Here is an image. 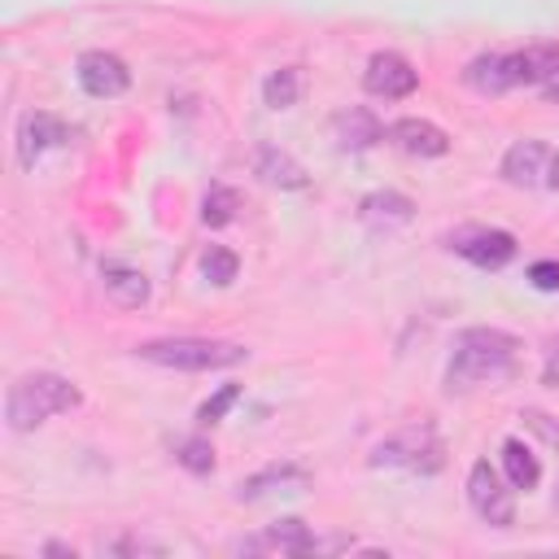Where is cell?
I'll use <instances>...</instances> for the list:
<instances>
[{
	"mask_svg": "<svg viewBox=\"0 0 559 559\" xmlns=\"http://www.w3.org/2000/svg\"><path fill=\"white\" fill-rule=\"evenodd\" d=\"M362 87H367L371 96L402 100V96H411V92L419 87V70H415L402 52L384 48V52H371V61H367V70H362Z\"/></svg>",
	"mask_w": 559,
	"mask_h": 559,
	"instance_id": "obj_8",
	"label": "cell"
},
{
	"mask_svg": "<svg viewBox=\"0 0 559 559\" xmlns=\"http://www.w3.org/2000/svg\"><path fill=\"white\" fill-rule=\"evenodd\" d=\"M109 550H122V555H144V550H162V546H148L144 537H118V542H109Z\"/></svg>",
	"mask_w": 559,
	"mask_h": 559,
	"instance_id": "obj_29",
	"label": "cell"
},
{
	"mask_svg": "<svg viewBox=\"0 0 559 559\" xmlns=\"http://www.w3.org/2000/svg\"><path fill=\"white\" fill-rule=\"evenodd\" d=\"M240 210V192L227 188V183H210L205 197H201V223L205 227H227Z\"/></svg>",
	"mask_w": 559,
	"mask_h": 559,
	"instance_id": "obj_22",
	"label": "cell"
},
{
	"mask_svg": "<svg viewBox=\"0 0 559 559\" xmlns=\"http://www.w3.org/2000/svg\"><path fill=\"white\" fill-rule=\"evenodd\" d=\"M463 83H467L472 92H480V96H502V92H511L502 52H480V57H472L467 70H463Z\"/></svg>",
	"mask_w": 559,
	"mask_h": 559,
	"instance_id": "obj_20",
	"label": "cell"
},
{
	"mask_svg": "<svg viewBox=\"0 0 559 559\" xmlns=\"http://www.w3.org/2000/svg\"><path fill=\"white\" fill-rule=\"evenodd\" d=\"M236 271H240V258H236L231 249H223V245H210V249L201 253V275H205L210 284L227 288V284L236 280Z\"/></svg>",
	"mask_w": 559,
	"mask_h": 559,
	"instance_id": "obj_23",
	"label": "cell"
},
{
	"mask_svg": "<svg viewBox=\"0 0 559 559\" xmlns=\"http://www.w3.org/2000/svg\"><path fill=\"white\" fill-rule=\"evenodd\" d=\"M367 463L371 467H406V472L432 476L445 463V445H441L432 419H411L397 432H389L384 441H376V450H371Z\"/></svg>",
	"mask_w": 559,
	"mask_h": 559,
	"instance_id": "obj_4",
	"label": "cell"
},
{
	"mask_svg": "<svg viewBox=\"0 0 559 559\" xmlns=\"http://www.w3.org/2000/svg\"><path fill=\"white\" fill-rule=\"evenodd\" d=\"M310 485V472L297 467V463H271L262 472H253L249 480H240V498L253 502V498H266V493H301Z\"/></svg>",
	"mask_w": 559,
	"mask_h": 559,
	"instance_id": "obj_15",
	"label": "cell"
},
{
	"mask_svg": "<svg viewBox=\"0 0 559 559\" xmlns=\"http://www.w3.org/2000/svg\"><path fill=\"white\" fill-rule=\"evenodd\" d=\"M253 170H258L266 183H275V188H306V183H310V179H306V166H301L297 157H288L284 148H275V144H262V148H258Z\"/></svg>",
	"mask_w": 559,
	"mask_h": 559,
	"instance_id": "obj_18",
	"label": "cell"
},
{
	"mask_svg": "<svg viewBox=\"0 0 559 559\" xmlns=\"http://www.w3.org/2000/svg\"><path fill=\"white\" fill-rule=\"evenodd\" d=\"M555 511H559V489H555Z\"/></svg>",
	"mask_w": 559,
	"mask_h": 559,
	"instance_id": "obj_32",
	"label": "cell"
},
{
	"mask_svg": "<svg viewBox=\"0 0 559 559\" xmlns=\"http://www.w3.org/2000/svg\"><path fill=\"white\" fill-rule=\"evenodd\" d=\"M358 218L367 223V227H402V223H411L415 218V201L411 197H402V192H393V188H384V192H367L362 201H358Z\"/></svg>",
	"mask_w": 559,
	"mask_h": 559,
	"instance_id": "obj_17",
	"label": "cell"
},
{
	"mask_svg": "<svg viewBox=\"0 0 559 559\" xmlns=\"http://www.w3.org/2000/svg\"><path fill=\"white\" fill-rule=\"evenodd\" d=\"M445 249H454L459 258H467L472 266H485V271H498L515 258V236L502 231V227H459L454 236H445Z\"/></svg>",
	"mask_w": 559,
	"mask_h": 559,
	"instance_id": "obj_6",
	"label": "cell"
},
{
	"mask_svg": "<svg viewBox=\"0 0 559 559\" xmlns=\"http://www.w3.org/2000/svg\"><path fill=\"white\" fill-rule=\"evenodd\" d=\"M542 384L550 393H559V336L546 341V354H542Z\"/></svg>",
	"mask_w": 559,
	"mask_h": 559,
	"instance_id": "obj_28",
	"label": "cell"
},
{
	"mask_svg": "<svg viewBox=\"0 0 559 559\" xmlns=\"http://www.w3.org/2000/svg\"><path fill=\"white\" fill-rule=\"evenodd\" d=\"M384 140L411 157H445L450 153V135L428 118H397L384 127Z\"/></svg>",
	"mask_w": 559,
	"mask_h": 559,
	"instance_id": "obj_13",
	"label": "cell"
},
{
	"mask_svg": "<svg viewBox=\"0 0 559 559\" xmlns=\"http://www.w3.org/2000/svg\"><path fill=\"white\" fill-rule=\"evenodd\" d=\"M520 371V336L502 328H463L450 349L445 389H480V384H507Z\"/></svg>",
	"mask_w": 559,
	"mask_h": 559,
	"instance_id": "obj_1",
	"label": "cell"
},
{
	"mask_svg": "<svg viewBox=\"0 0 559 559\" xmlns=\"http://www.w3.org/2000/svg\"><path fill=\"white\" fill-rule=\"evenodd\" d=\"M555 166V148L546 140H515L502 153V179L515 188H546Z\"/></svg>",
	"mask_w": 559,
	"mask_h": 559,
	"instance_id": "obj_10",
	"label": "cell"
},
{
	"mask_svg": "<svg viewBox=\"0 0 559 559\" xmlns=\"http://www.w3.org/2000/svg\"><path fill=\"white\" fill-rule=\"evenodd\" d=\"M542 96H546L550 105H559V74H555L550 83H542Z\"/></svg>",
	"mask_w": 559,
	"mask_h": 559,
	"instance_id": "obj_31",
	"label": "cell"
},
{
	"mask_svg": "<svg viewBox=\"0 0 559 559\" xmlns=\"http://www.w3.org/2000/svg\"><path fill=\"white\" fill-rule=\"evenodd\" d=\"M66 135H70V127H66L57 114H48V109L22 114V122H17V162L31 170V166H35L48 148H57Z\"/></svg>",
	"mask_w": 559,
	"mask_h": 559,
	"instance_id": "obj_11",
	"label": "cell"
},
{
	"mask_svg": "<svg viewBox=\"0 0 559 559\" xmlns=\"http://www.w3.org/2000/svg\"><path fill=\"white\" fill-rule=\"evenodd\" d=\"M44 555H66V559H74V546H66V542H48Z\"/></svg>",
	"mask_w": 559,
	"mask_h": 559,
	"instance_id": "obj_30",
	"label": "cell"
},
{
	"mask_svg": "<svg viewBox=\"0 0 559 559\" xmlns=\"http://www.w3.org/2000/svg\"><path fill=\"white\" fill-rule=\"evenodd\" d=\"M323 546H345V542H341V537H336V542H319V537L310 533V524L297 520V515H284V520L266 524L258 537L236 542V550H280V555H314V550H323Z\"/></svg>",
	"mask_w": 559,
	"mask_h": 559,
	"instance_id": "obj_9",
	"label": "cell"
},
{
	"mask_svg": "<svg viewBox=\"0 0 559 559\" xmlns=\"http://www.w3.org/2000/svg\"><path fill=\"white\" fill-rule=\"evenodd\" d=\"M528 284L542 288V293H559V262L555 258H542L528 266Z\"/></svg>",
	"mask_w": 559,
	"mask_h": 559,
	"instance_id": "obj_27",
	"label": "cell"
},
{
	"mask_svg": "<svg viewBox=\"0 0 559 559\" xmlns=\"http://www.w3.org/2000/svg\"><path fill=\"white\" fill-rule=\"evenodd\" d=\"M135 358L170 371H218V367L245 362L249 349L236 341H210V336H162V341L135 345Z\"/></svg>",
	"mask_w": 559,
	"mask_h": 559,
	"instance_id": "obj_3",
	"label": "cell"
},
{
	"mask_svg": "<svg viewBox=\"0 0 559 559\" xmlns=\"http://www.w3.org/2000/svg\"><path fill=\"white\" fill-rule=\"evenodd\" d=\"M83 406V389L57 371H31V376H17L4 393V419L13 432H31L39 424H48L52 415H66Z\"/></svg>",
	"mask_w": 559,
	"mask_h": 559,
	"instance_id": "obj_2",
	"label": "cell"
},
{
	"mask_svg": "<svg viewBox=\"0 0 559 559\" xmlns=\"http://www.w3.org/2000/svg\"><path fill=\"white\" fill-rule=\"evenodd\" d=\"M520 419H524V428H533V432H537V437H542L550 450H559V424H555L546 411H524Z\"/></svg>",
	"mask_w": 559,
	"mask_h": 559,
	"instance_id": "obj_26",
	"label": "cell"
},
{
	"mask_svg": "<svg viewBox=\"0 0 559 559\" xmlns=\"http://www.w3.org/2000/svg\"><path fill=\"white\" fill-rule=\"evenodd\" d=\"M332 135H336V148L362 153V148H371V144L384 140V122H380L367 105H349V109H341V114L332 118Z\"/></svg>",
	"mask_w": 559,
	"mask_h": 559,
	"instance_id": "obj_14",
	"label": "cell"
},
{
	"mask_svg": "<svg viewBox=\"0 0 559 559\" xmlns=\"http://www.w3.org/2000/svg\"><path fill=\"white\" fill-rule=\"evenodd\" d=\"M74 74H79V87H83L87 96H96V100L122 96V92L131 87V70H127V61H122L118 52H105V48H87V52L79 57Z\"/></svg>",
	"mask_w": 559,
	"mask_h": 559,
	"instance_id": "obj_7",
	"label": "cell"
},
{
	"mask_svg": "<svg viewBox=\"0 0 559 559\" xmlns=\"http://www.w3.org/2000/svg\"><path fill=\"white\" fill-rule=\"evenodd\" d=\"M511 87H542L559 74V44H528L520 52H502Z\"/></svg>",
	"mask_w": 559,
	"mask_h": 559,
	"instance_id": "obj_12",
	"label": "cell"
},
{
	"mask_svg": "<svg viewBox=\"0 0 559 559\" xmlns=\"http://www.w3.org/2000/svg\"><path fill=\"white\" fill-rule=\"evenodd\" d=\"M236 397H240V384H223V389H218L214 397H205V402H201V411H197V419H201L205 428H210V424H218V419L227 415V406H231Z\"/></svg>",
	"mask_w": 559,
	"mask_h": 559,
	"instance_id": "obj_25",
	"label": "cell"
},
{
	"mask_svg": "<svg viewBox=\"0 0 559 559\" xmlns=\"http://www.w3.org/2000/svg\"><path fill=\"white\" fill-rule=\"evenodd\" d=\"M297 96H301V66H280V70L266 74L262 100H266L271 109H293Z\"/></svg>",
	"mask_w": 559,
	"mask_h": 559,
	"instance_id": "obj_21",
	"label": "cell"
},
{
	"mask_svg": "<svg viewBox=\"0 0 559 559\" xmlns=\"http://www.w3.org/2000/svg\"><path fill=\"white\" fill-rule=\"evenodd\" d=\"M100 288H105V297L114 301V306H122V310H140L144 301H148V280H144V271H135V266H122V262H105L100 266Z\"/></svg>",
	"mask_w": 559,
	"mask_h": 559,
	"instance_id": "obj_16",
	"label": "cell"
},
{
	"mask_svg": "<svg viewBox=\"0 0 559 559\" xmlns=\"http://www.w3.org/2000/svg\"><path fill=\"white\" fill-rule=\"evenodd\" d=\"M467 502L489 528H511L515 524V489L511 480L498 476L489 459H476L467 472Z\"/></svg>",
	"mask_w": 559,
	"mask_h": 559,
	"instance_id": "obj_5",
	"label": "cell"
},
{
	"mask_svg": "<svg viewBox=\"0 0 559 559\" xmlns=\"http://www.w3.org/2000/svg\"><path fill=\"white\" fill-rule=\"evenodd\" d=\"M502 472H507V480H511V489H537V480H542V463H537V454L520 441V437H507L502 441Z\"/></svg>",
	"mask_w": 559,
	"mask_h": 559,
	"instance_id": "obj_19",
	"label": "cell"
},
{
	"mask_svg": "<svg viewBox=\"0 0 559 559\" xmlns=\"http://www.w3.org/2000/svg\"><path fill=\"white\" fill-rule=\"evenodd\" d=\"M175 463L188 467L192 476H210V472H214V445H210L205 437H183V441L175 445Z\"/></svg>",
	"mask_w": 559,
	"mask_h": 559,
	"instance_id": "obj_24",
	"label": "cell"
}]
</instances>
